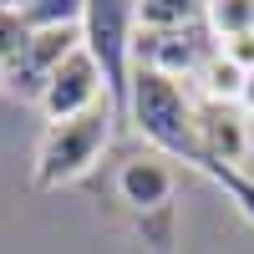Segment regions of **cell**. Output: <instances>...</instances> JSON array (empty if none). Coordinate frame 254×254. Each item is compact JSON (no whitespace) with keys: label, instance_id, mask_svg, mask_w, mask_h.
I'll return each mask as SVG.
<instances>
[{"label":"cell","instance_id":"obj_1","mask_svg":"<svg viewBox=\"0 0 254 254\" xmlns=\"http://www.w3.org/2000/svg\"><path fill=\"white\" fill-rule=\"evenodd\" d=\"M127 112H132L137 132L147 142H158L163 153H183L203 163V147H198V107L188 102L183 81L163 76V71H132V87H127Z\"/></svg>","mask_w":254,"mask_h":254},{"label":"cell","instance_id":"obj_2","mask_svg":"<svg viewBox=\"0 0 254 254\" xmlns=\"http://www.w3.org/2000/svg\"><path fill=\"white\" fill-rule=\"evenodd\" d=\"M81 51H87L117 107H127L132 87V61H137V0H87L81 15Z\"/></svg>","mask_w":254,"mask_h":254},{"label":"cell","instance_id":"obj_3","mask_svg":"<svg viewBox=\"0 0 254 254\" xmlns=\"http://www.w3.org/2000/svg\"><path fill=\"white\" fill-rule=\"evenodd\" d=\"M107 142H112V112L107 107H92V112L66 117V122H51V132L41 137V153H36V183L41 188L76 183L102 158Z\"/></svg>","mask_w":254,"mask_h":254},{"label":"cell","instance_id":"obj_4","mask_svg":"<svg viewBox=\"0 0 254 254\" xmlns=\"http://www.w3.org/2000/svg\"><path fill=\"white\" fill-rule=\"evenodd\" d=\"M102 66L87 56V51H71L61 66L51 71L46 81V92H41V112H46L51 122H66V117H81V112H92L97 102H102Z\"/></svg>","mask_w":254,"mask_h":254},{"label":"cell","instance_id":"obj_5","mask_svg":"<svg viewBox=\"0 0 254 254\" xmlns=\"http://www.w3.org/2000/svg\"><path fill=\"white\" fill-rule=\"evenodd\" d=\"M198 147H203V163L229 173L234 163L249 158V122L234 107H219V102H203L198 107Z\"/></svg>","mask_w":254,"mask_h":254},{"label":"cell","instance_id":"obj_6","mask_svg":"<svg viewBox=\"0 0 254 254\" xmlns=\"http://www.w3.org/2000/svg\"><path fill=\"white\" fill-rule=\"evenodd\" d=\"M147 41V56L137 61V66H147V71H163V76H173V81H183V76H198V66H203V46L188 31H137V46Z\"/></svg>","mask_w":254,"mask_h":254},{"label":"cell","instance_id":"obj_7","mask_svg":"<svg viewBox=\"0 0 254 254\" xmlns=\"http://www.w3.org/2000/svg\"><path fill=\"white\" fill-rule=\"evenodd\" d=\"M117 188H122V198L132 208H158V203H168V193H173V168L163 158H132V163H122Z\"/></svg>","mask_w":254,"mask_h":254},{"label":"cell","instance_id":"obj_8","mask_svg":"<svg viewBox=\"0 0 254 254\" xmlns=\"http://www.w3.org/2000/svg\"><path fill=\"white\" fill-rule=\"evenodd\" d=\"M244 66H234L224 51H208L203 56V66H198V87H203V102H219V107H234L239 102V92H244Z\"/></svg>","mask_w":254,"mask_h":254},{"label":"cell","instance_id":"obj_9","mask_svg":"<svg viewBox=\"0 0 254 254\" xmlns=\"http://www.w3.org/2000/svg\"><path fill=\"white\" fill-rule=\"evenodd\" d=\"M208 10V0H137V26L142 31H188Z\"/></svg>","mask_w":254,"mask_h":254},{"label":"cell","instance_id":"obj_10","mask_svg":"<svg viewBox=\"0 0 254 254\" xmlns=\"http://www.w3.org/2000/svg\"><path fill=\"white\" fill-rule=\"evenodd\" d=\"M20 15H26L31 31H81L87 0H31Z\"/></svg>","mask_w":254,"mask_h":254},{"label":"cell","instance_id":"obj_11","mask_svg":"<svg viewBox=\"0 0 254 254\" xmlns=\"http://www.w3.org/2000/svg\"><path fill=\"white\" fill-rule=\"evenodd\" d=\"M203 15H208V26H214V36H224V41L254 31V0H208Z\"/></svg>","mask_w":254,"mask_h":254},{"label":"cell","instance_id":"obj_12","mask_svg":"<svg viewBox=\"0 0 254 254\" xmlns=\"http://www.w3.org/2000/svg\"><path fill=\"white\" fill-rule=\"evenodd\" d=\"M31 26H26V15L20 10H0V61L15 71L20 61H26V51H31Z\"/></svg>","mask_w":254,"mask_h":254},{"label":"cell","instance_id":"obj_13","mask_svg":"<svg viewBox=\"0 0 254 254\" xmlns=\"http://www.w3.org/2000/svg\"><path fill=\"white\" fill-rule=\"evenodd\" d=\"M229 61H234V66H244V71H254V31L249 36H234V41H224L219 46Z\"/></svg>","mask_w":254,"mask_h":254},{"label":"cell","instance_id":"obj_14","mask_svg":"<svg viewBox=\"0 0 254 254\" xmlns=\"http://www.w3.org/2000/svg\"><path fill=\"white\" fill-rule=\"evenodd\" d=\"M239 107H244V117H254V71L244 76V92H239Z\"/></svg>","mask_w":254,"mask_h":254},{"label":"cell","instance_id":"obj_15","mask_svg":"<svg viewBox=\"0 0 254 254\" xmlns=\"http://www.w3.org/2000/svg\"><path fill=\"white\" fill-rule=\"evenodd\" d=\"M31 0H0V10H26Z\"/></svg>","mask_w":254,"mask_h":254},{"label":"cell","instance_id":"obj_16","mask_svg":"<svg viewBox=\"0 0 254 254\" xmlns=\"http://www.w3.org/2000/svg\"><path fill=\"white\" fill-rule=\"evenodd\" d=\"M5 81H10V66H5V61H0V87H5Z\"/></svg>","mask_w":254,"mask_h":254}]
</instances>
